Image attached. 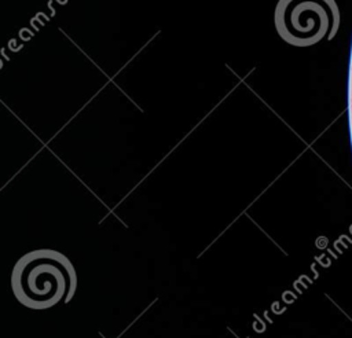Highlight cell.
Here are the masks:
<instances>
[{
	"instance_id": "cell-1",
	"label": "cell",
	"mask_w": 352,
	"mask_h": 338,
	"mask_svg": "<svg viewBox=\"0 0 352 338\" xmlns=\"http://www.w3.org/2000/svg\"><path fill=\"white\" fill-rule=\"evenodd\" d=\"M275 26L292 45L308 47L330 40L340 26L338 5L336 0H279Z\"/></svg>"
}]
</instances>
